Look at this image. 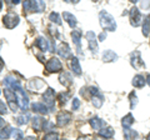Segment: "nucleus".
<instances>
[{"label": "nucleus", "instance_id": "7c9ffc66", "mask_svg": "<svg viewBox=\"0 0 150 140\" xmlns=\"http://www.w3.org/2000/svg\"><path fill=\"white\" fill-rule=\"evenodd\" d=\"M69 98H70L69 93H60V94L58 95V100L60 101V104H67Z\"/></svg>", "mask_w": 150, "mask_h": 140}, {"label": "nucleus", "instance_id": "72a5a7b5", "mask_svg": "<svg viewBox=\"0 0 150 140\" xmlns=\"http://www.w3.org/2000/svg\"><path fill=\"white\" fill-rule=\"evenodd\" d=\"M54 128H55V124H53L51 121H48V120L44 121V125H43L44 132H50V130H53Z\"/></svg>", "mask_w": 150, "mask_h": 140}, {"label": "nucleus", "instance_id": "39448f33", "mask_svg": "<svg viewBox=\"0 0 150 140\" xmlns=\"http://www.w3.org/2000/svg\"><path fill=\"white\" fill-rule=\"evenodd\" d=\"M43 100H44V104L46 105V108L50 109V110H54V106H55V91L49 88L44 94H43Z\"/></svg>", "mask_w": 150, "mask_h": 140}, {"label": "nucleus", "instance_id": "dca6fc26", "mask_svg": "<svg viewBox=\"0 0 150 140\" xmlns=\"http://www.w3.org/2000/svg\"><path fill=\"white\" fill-rule=\"evenodd\" d=\"M31 109L33 111H35V113H39V114H48L49 113V109L46 108V105L43 104V103H34V104H31Z\"/></svg>", "mask_w": 150, "mask_h": 140}, {"label": "nucleus", "instance_id": "9d476101", "mask_svg": "<svg viewBox=\"0 0 150 140\" xmlns=\"http://www.w3.org/2000/svg\"><path fill=\"white\" fill-rule=\"evenodd\" d=\"M130 63H131V66L135 68V69H139V68H144L145 66V63L143 62L142 55H140L139 51H134V53L131 54Z\"/></svg>", "mask_w": 150, "mask_h": 140}, {"label": "nucleus", "instance_id": "c03bdc74", "mask_svg": "<svg viewBox=\"0 0 150 140\" xmlns=\"http://www.w3.org/2000/svg\"><path fill=\"white\" fill-rule=\"evenodd\" d=\"M78 140H89L88 138H85V136H79L78 138Z\"/></svg>", "mask_w": 150, "mask_h": 140}, {"label": "nucleus", "instance_id": "c85d7f7f", "mask_svg": "<svg viewBox=\"0 0 150 140\" xmlns=\"http://www.w3.org/2000/svg\"><path fill=\"white\" fill-rule=\"evenodd\" d=\"M28 120H29V114H23V115L18 116V118L15 119L18 125H24V124L28 123Z\"/></svg>", "mask_w": 150, "mask_h": 140}, {"label": "nucleus", "instance_id": "a18cd8bd", "mask_svg": "<svg viewBox=\"0 0 150 140\" xmlns=\"http://www.w3.org/2000/svg\"><path fill=\"white\" fill-rule=\"evenodd\" d=\"M19 3H20V0H14V1H13V4H15V5H18Z\"/></svg>", "mask_w": 150, "mask_h": 140}, {"label": "nucleus", "instance_id": "f704fd0d", "mask_svg": "<svg viewBox=\"0 0 150 140\" xmlns=\"http://www.w3.org/2000/svg\"><path fill=\"white\" fill-rule=\"evenodd\" d=\"M43 140H58V134L56 133H48L44 135Z\"/></svg>", "mask_w": 150, "mask_h": 140}, {"label": "nucleus", "instance_id": "1a4fd4ad", "mask_svg": "<svg viewBox=\"0 0 150 140\" xmlns=\"http://www.w3.org/2000/svg\"><path fill=\"white\" fill-rule=\"evenodd\" d=\"M85 38L89 41V49H90L94 54H96L98 50H99V46H98V40H96L95 33L94 31H88L85 34Z\"/></svg>", "mask_w": 150, "mask_h": 140}, {"label": "nucleus", "instance_id": "37998d69", "mask_svg": "<svg viewBox=\"0 0 150 140\" xmlns=\"http://www.w3.org/2000/svg\"><path fill=\"white\" fill-rule=\"evenodd\" d=\"M146 84H148V85L150 86V74H149L148 76H146Z\"/></svg>", "mask_w": 150, "mask_h": 140}, {"label": "nucleus", "instance_id": "473e14b6", "mask_svg": "<svg viewBox=\"0 0 150 140\" xmlns=\"http://www.w3.org/2000/svg\"><path fill=\"white\" fill-rule=\"evenodd\" d=\"M13 138L15 139V140H23V136H24V134H23L21 130H19V129H13Z\"/></svg>", "mask_w": 150, "mask_h": 140}, {"label": "nucleus", "instance_id": "393cba45", "mask_svg": "<svg viewBox=\"0 0 150 140\" xmlns=\"http://www.w3.org/2000/svg\"><path fill=\"white\" fill-rule=\"evenodd\" d=\"M150 34V15L145 18V20L143 23V35L149 36Z\"/></svg>", "mask_w": 150, "mask_h": 140}, {"label": "nucleus", "instance_id": "de8ad7c7", "mask_svg": "<svg viewBox=\"0 0 150 140\" xmlns=\"http://www.w3.org/2000/svg\"><path fill=\"white\" fill-rule=\"evenodd\" d=\"M146 140H150V133L148 134V136H146Z\"/></svg>", "mask_w": 150, "mask_h": 140}, {"label": "nucleus", "instance_id": "4c0bfd02", "mask_svg": "<svg viewBox=\"0 0 150 140\" xmlns=\"http://www.w3.org/2000/svg\"><path fill=\"white\" fill-rule=\"evenodd\" d=\"M140 5H142L143 9H148V8H150V1H146V3L142 1V3H140Z\"/></svg>", "mask_w": 150, "mask_h": 140}, {"label": "nucleus", "instance_id": "f8f14e48", "mask_svg": "<svg viewBox=\"0 0 150 140\" xmlns=\"http://www.w3.org/2000/svg\"><path fill=\"white\" fill-rule=\"evenodd\" d=\"M58 54L62 57L63 59H69V58H73L71 57V50H70L69 45L65 44V43H62L59 46H58Z\"/></svg>", "mask_w": 150, "mask_h": 140}, {"label": "nucleus", "instance_id": "ddd939ff", "mask_svg": "<svg viewBox=\"0 0 150 140\" xmlns=\"http://www.w3.org/2000/svg\"><path fill=\"white\" fill-rule=\"evenodd\" d=\"M90 127L94 129V130H100L101 129H104L105 127H106V123L103 119H99V118H93V119H90Z\"/></svg>", "mask_w": 150, "mask_h": 140}, {"label": "nucleus", "instance_id": "0eeeda50", "mask_svg": "<svg viewBox=\"0 0 150 140\" xmlns=\"http://www.w3.org/2000/svg\"><path fill=\"white\" fill-rule=\"evenodd\" d=\"M70 121H71V114L69 111H60L58 114V118H56V125L58 127H67Z\"/></svg>", "mask_w": 150, "mask_h": 140}, {"label": "nucleus", "instance_id": "2eb2a0df", "mask_svg": "<svg viewBox=\"0 0 150 140\" xmlns=\"http://www.w3.org/2000/svg\"><path fill=\"white\" fill-rule=\"evenodd\" d=\"M59 81L62 83V85H64V86H70L73 84V78L68 71H63L59 76Z\"/></svg>", "mask_w": 150, "mask_h": 140}, {"label": "nucleus", "instance_id": "ea45409f", "mask_svg": "<svg viewBox=\"0 0 150 140\" xmlns=\"http://www.w3.org/2000/svg\"><path fill=\"white\" fill-rule=\"evenodd\" d=\"M4 127H5V120H4L1 116H0V129H3Z\"/></svg>", "mask_w": 150, "mask_h": 140}, {"label": "nucleus", "instance_id": "423d86ee", "mask_svg": "<svg viewBox=\"0 0 150 140\" xmlns=\"http://www.w3.org/2000/svg\"><path fill=\"white\" fill-rule=\"evenodd\" d=\"M45 69L48 73H59L63 70V65L58 58H51L49 62L45 64Z\"/></svg>", "mask_w": 150, "mask_h": 140}, {"label": "nucleus", "instance_id": "2f4dec72", "mask_svg": "<svg viewBox=\"0 0 150 140\" xmlns=\"http://www.w3.org/2000/svg\"><path fill=\"white\" fill-rule=\"evenodd\" d=\"M129 99H130V108L134 109L135 106H137V104H138V96H137V94H135V93H130Z\"/></svg>", "mask_w": 150, "mask_h": 140}, {"label": "nucleus", "instance_id": "6e6552de", "mask_svg": "<svg viewBox=\"0 0 150 140\" xmlns=\"http://www.w3.org/2000/svg\"><path fill=\"white\" fill-rule=\"evenodd\" d=\"M143 21V16H142V13L139 11V9L137 6L131 8L130 10V23L133 26H139Z\"/></svg>", "mask_w": 150, "mask_h": 140}, {"label": "nucleus", "instance_id": "e433bc0d", "mask_svg": "<svg viewBox=\"0 0 150 140\" xmlns=\"http://www.w3.org/2000/svg\"><path fill=\"white\" fill-rule=\"evenodd\" d=\"M8 113V108H6V105L5 104H4V103L1 101V100H0V114H6Z\"/></svg>", "mask_w": 150, "mask_h": 140}, {"label": "nucleus", "instance_id": "aec40b11", "mask_svg": "<svg viewBox=\"0 0 150 140\" xmlns=\"http://www.w3.org/2000/svg\"><path fill=\"white\" fill-rule=\"evenodd\" d=\"M44 119L40 118V116H35L33 118V128H34L36 132H41L43 130V125H44Z\"/></svg>", "mask_w": 150, "mask_h": 140}, {"label": "nucleus", "instance_id": "49530a36", "mask_svg": "<svg viewBox=\"0 0 150 140\" xmlns=\"http://www.w3.org/2000/svg\"><path fill=\"white\" fill-rule=\"evenodd\" d=\"M1 8H3V1H0V10H1Z\"/></svg>", "mask_w": 150, "mask_h": 140}, {"label": "nucleus", "instance_id": "a19ab883", "mask_svg": "<svg viewBox=\"0 0 150 140\" xmlns=\"http://www.w3.org/2000/svg\"><path fill=\"white\" fill-rule=\"evenodd\" d=\"M3 68H4V62H3V59L0 58V71L3 70Z\"/></svg>", "mask_w": 150, "mask_h": 140}, {"label": "nucleus", "instance_id": "79ce46f5", "mask_svg": "<svg viewBox=\"0 0 150 140\" xmlns=\"http://www.w3.org/2000/svg\"><path fill=\"white\" fill-rule=\"evenodd\" d=\"M23 140H36L35 136H26L25 139H23Z\"/></svg>", "mask_w": 150, "mask_h": 140}, {"label": "nucleus", "instance_id": "f03ea898", "mask_svg": "<svg viewBox=\"0 0 150 140\" xmlns=\"http://www.w3.org/2000/svg\"><path fill=\"white\" fill-rule=\"evenodd\" d=\"M24 10L28 13H41L45 10V3L39 0V1H24L23 3Z\"/></svg>", "mask_w": 150, "mask_h": 140}, {"label": "nucleus", "instance_id": "f257e3e1", "mask_svg": "<svg viewBox=\"0 0 150 140\" xmlns=\"http://www.w3.org/2000/svg\"><path fill=\"white\" fill-rule=\"evenodd\" d=\"M99 21L104 30H106V31H115L116 30V21L108 11L103 10L99 13Z\"/></svg>", "mask_w": 150, "mask_h": 140}, {"label": "nucleus", "instance_id": "9b49d317", "mask_svg": "<svg viewBox=\"0 0 150 140\" xmlns=\"http://www.w3.org/2000/svg\"><path fill=\"white\" fill-rule=\"evenodd\" d=\"M81 31L80 30H74L71 31V39L74 41V44L75 46H76V51H78V54H83V51H81Z\"/></svg>", "mask_w": 150, "mask_h": 140}, {"label": "nucleus", "instance_id": "cd10ccee", "mask_svg": "<svg viewBox=\"0 0 150 140\" xmlns=\"http://www.w3.org/2000/svg\"><path fill=\"white\" fill-rule=\"evenodd\" d=\"M49 19H50V21L51 23H54V24H56V25H62V19H60V15L58 13H51L50 15H49Z\"/></svg>", "mask_w": 150, "mask_h": 140}, {"label": "nucleus", "instance_id": "412c9836", "mask_svg": "<svg viewBox=\"0 0 150 140\" xmlns=\"http://www.w3.org/2000/svg\"><path fill=\"white\" fill-rule=\"evenodd\" d=\"M134 116L131 115V114H128V115H125L124 118H123V120H121V125H123V128L124 129H129L131 125L134 124Z\"/></svg>", "mask_w": 150, "mask_h": 140}, {"label": "nucleus", "instance_id": "20e7f679", "mask_svg": "<svg viewBox=\"0 0 150 140\" xmlns=\"http://www.w3.org/2000/svg\"><path fill=\"white\" fill-rule=\"evenodd\" d=\"M19 21H20L19 15L15 13H8L3 18V23L8 29H14V28L19 24Z\"/></svg>", "mask_w": 150, "mask_h": 140}, {"label": "nucleus", "instance_id": "b1692460", "mask_svg": "<svg viewBox=\"0 0 150 140\" xmlns=\"http://www.w3.org/2000/svg\"><path fill=\"white\" fill-rule=\"evenodd\" d=\"M91 101H93V105L95 108H101L103 106V103H104V98L103 95H95V96H91Z\"/></svg>", "mask_w": 150, "mask_h": 140}, {"label": "nucleus", "instance_id": "c9c22d12", "mask_svg": "<svg viewBox=\"0 0 150 140\" xmlns=\"http://www.w3.org/2000/svg\"><path fill=\"white\" fill-rule=\"evenodd\" d=\"M71 108H73V110H78L79 108H80V101H79V99H73V105H71Z\"/></svg>", "mask_w": 150, "mask_h": 140}, {"label": "nucleus", "instance_id": "5701e85b", "mask_svg": "<svg viewBox=\"0 0 150 140\" xmlns=\"http://www.w3.org/2000/svg\"><path fill=\"white\" fill-rule=\"evenodd\" d=\"M145 83H146V80H145L144 76H142V75H135L133 79V85L135 88H143L145 85Z\"/></svg>", "mask_w": 150, "mask_h": 140}, {"label": "nucleus", "instance_id": "a878e982", "mask_svg": "<svg viewBox=\"0 0 150 140\" xmlns=\"http://www.w3.org/2000/svg\"><path fill=\"white\" fill-rule=\"evenodd\" d=\"M13 133V129L11 128H5V129H1L0 130V140H6L10 138V135Z\"/></svg>", "mask_w": 150, "mask_h": 140}, {"label": "nucleus", "instance_id": "7ed1b4c3", "mask_svg": "<svg viewBox=\"0 0 150 140\" xmlns=\"http://www.w3.org/2000/svg\"><path fill=\"white\" fill-rule=\"evenodd\" d=\"M4 94H5V98L8 100V104L9 106H10L11 111H15L18 110L19 108V103H18V96L15 94V91H13V89H10V88H5V90H4Z\"/></svg>", "mask_w": 150, "mask_h": 140}, {"label": "nucleus", "instance_id": "a211bd4d", "mask_svg": "<svg viewBox=\"0 0 150 140\" xmlns=\"http://www.w3.org/2000/svg\"><path fill=\"white\" fill-rule=\"evenodd\" d=\"M116 59H118V55L111 50H105L104 54H103V62H105V63H112Z\"/></svg>", "mask_w": 150, "mask_h": 140}, {"label": "nucleus", "instance_id": "6ab92c4d", "mask_svg": "<svg viewBox=\"0 0 150 140\" xmlns=\"http://www.w3.org/2000/svg\"><path fill=\"white\" fill-rule=\"evenodd\" d=\"M63 18H64V20L69 24V26H71V28H74L75 25H76V23H78L75 15H73V14H70V13H68V11H64V13H63Z\"/></svg>", "mask_w": 150, "mask_h": 140}, {"label": "nucleus", "instance_id": "4be33fe9", "mask_svg": "<svg viewBox=\"0 0 150 140\" xmlns=\"http://www.w3.org/2000/svg\"><path fill=\"white\" fill-rule=\"evenodd\" d=\"M99 135L101 138H105V139L112 138V135H114V129L110 128V127H105L104 129H101L99 132Z\"/></svg>", "mask_w": 150, "mask_h": 140}, {"label": "nucleus", "instance_id": "bb28decb", "mask_svg": "<svg viewBox=\"0 0 150 140\" xmlns=\"http://www.w3.org/2000/svg\"><path fill=\"white\" fill-rule=\"evenodd\" d=\"M124 136H125L126 140H134V139L138 138V133L134 132V130H130V129H125Z\"/></svg>", "mask_w": 150, "mask_h": 140}, {"label": "nucleus", "instance_id": "58836bf2", "mask_svg": "<svg viewBox=\"0 0 150 140\" xmlns=\"http://www.w3.org/2000/svg\"><path fill=\"white\" fill-rule=\"evenodd\" d=\"M105 39H106V33L103 31L101 34L99 35V40H100V41H103V40H105Z\"/></svg>", "mask_w": 150, "mask_h": 140}, {"label": "nucleus", "instance_id": "4468645a", "mask_svg": "<svg viewBox=\"0 0 150 140\" xmlns=\"http://www.w3.org/2000/svg\"><path fill=\"white\" fill-rule=\"evenodd\" d=\"M70 68H71V71L76 76L81 75V66H80V63H79L78 58H75V57L71 58V62H70Z\"/></svg>", "mask_w": 150, "mask_h": 140}, {"label": "nucleus", "instance_id": "c756f323", "mask_svg": "<svg viewBox=\"0 0 150 140\" xmlns=\"http://www.w3.org/2000/svg\"><path fill=\"white\" fill-rule=\"evenodd\" d=\"M44 86V83L40 80V79H33V80L30 81V88H33V89H40V88Z\"/></svg>", "mask_w": 150, "mask_h": 140}, {"label": "nucleus", "instance_id": "f3484780", "mask_svg": "<svg viewBox=\"0 0 150 140\" xmlns=\"http://www.w3.org/2000/svg\"><path fill=\"white\" fill-rule=\"evenodd\" d=\"M49 43H50V41L46 40L44 36H39V38L36 39V46H38V48H39L41 51H44V53L49 50Z\"/></svg>", "mask_w": 150, "mask_h": 140}]
</instances>
